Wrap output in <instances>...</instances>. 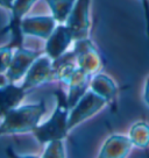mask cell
Listing matches in <instances>:
<instances>
[{"label":"cell","instance_id":"15","mask_svg":"<svg viewBox=\"0 0 149 158\" xmlns=\"http://www.w3.org/2000/svg\"><path fill=\"white\" fill-rule=\"evenodd\" d=\"M128 136L134 145L140 150L149 148V123L146 120H139L129 128Z\"/></svg>","mask_w":149,"mask_h":158},{"label":"cell","instance_id":"18","mask_svg":"<svg viewBox=\"0 0 149 158\" xmlns=\"http://www.w3.org/2000/svg\"><path fill=\"white\" fill-rule=\"evenodd\" d=\"M13 47L11 44L0 48V73H6L13 58Z\"/></svg>","mask_w":149,"mask_h":158},{"label":"cell","instance_id":"5","mask_svg":"<svg viewBox=\"0 0 149 158\" xmlns=\"http://www.w3.org/2000/svg\"><path fill=\"white\" fill-rule=\"evenodd\" d=\"M90 5L91 0H76L74 8L65 22L74 41L89 37L91 28Z\"/></svg>","mask_w":149,"mask_h":158},{"label":"cell","instance_id":"7","mask_svg":"<svg viewBox=\"0 0 149 158\" xmlns=\"http://www.w3.org/2000/svg\"><path fill=\"white\" fill-rule=\"evenodd\" d=\"M42 52L41 51H34V50L25 49L23 47L16 48L13 55V58L11 62V65L7 72L6 77L10 83H15L20 80L23 76H26L27 71L29 70L32 64L35 62V59L40 57Z\"/></svg>","mask_w":149,"mask_h":158},{"label":"cell","instance_id":"11","mask_svg":"<svg viewBox=\"0 0 149 158\" xmlns=\"http://www.w3.org/2000/svg\"><path fill=\"white\" fill-rule=\"evenodd\" d=\"M56 20L54 16H29L21 21L22 34L36 36L40 39H48L56 28Z\"/></svg>","mask_w":149,"mask_h":158},{"label":"cell","instance_id":"6","mask_svg":"<svg viewBox=\"0 0 149 158\" xmlns=\"http://www.w3.org/2000/svg\"><path fill=\"white\" fill-rule=\"evenodd\" d=\"M50 81H54L53 80V59L45 54L41 55L40 57L35 59V62L27 71L23 84L21 86L26 91H28Z\"/></svg>","mask_w":149,"mask_h":158},{"label":"cell","instance_id":"14","mask_svg":"<svg viewBox=\"0 0 149 158\" xmlns=\"http://www.w3.org/2000/svg\"><path fill=\"white\" fill-rule=\"evenodd\" d=\"M27 92L22 86H16L13 83L0 86V116H5L11 109L18 107Z\"/></svg>","mask_w":149,"mask_h":158},{"label":"cell","instance_id":"4","mask_svg":"<svg viewBox=\"0 0 149 158\" xmlns=\"http://www.w3.org/2000/svg\"><path fill=\"white\" fill-rule=\"evenodd\" d=\"M74 51L77 56V66L86 73L95 76L103 69V58L89 37L74 41Z\"/></svg>","mask_w":149,"mask_h":158},{"label":"cell","instance_id":"3","mask_svg":"<svg viewBox=\"0 0 149 158\" xmlns=\"http://www.w3.org/2000/svg\"><path fill=\"white\" fill-rule=\"evenodd\" d=\"M107 106L104 98L95 93L92 89H89L86 93L78 100V102L70 109L69 114V129L77 127L93 115L99 113L103 108Z\"/></svg>","mask_w":149,"mask_h":158},{"label":"cell","instance_id":"2","mask_svg":"<svg viewBox=\"0 0 149 158\" xmlns=\"http://www.w3.org/2000/svg\"><path fill=\"white\" fill-rule=\"evenodd\" d=\"M57 98L58 104L51 118L32 131L40 143H48L54 139H64L69 133V114L71 108L63 92H57Z\"/></svg>","mask_w":149,"mask_h":158},{"label":"cell","instance_id":"10","mask_svg":"<svg viewBox=\"0 0 149 158\" xmlns=\"http://www.w3.org/2000/svg\"><path fill=\"white\" fill-rule=\"evenodd\" d=\"M134 145L128 135L112 134L106 138L99 151L100 158H126Z\"/></svg>","mask_w":149,"mask_h":158},{"label":"cell","instance_id":"17","mask_svg":"<svg viewBox=\"0 0 149 158\" xmlns=\"http://www.w3.org/2000/svg\"><path fill=\"white\" fill-rule=\"evenodd\" d=\"M65 149L63 139H54L48 142V147L43 152L45 158H62L65 157Z\"/></svg>","mask_w":149,"mask_h":158},{"label":"cell","instance_id":"9","mask_svg":"<svg viewBox=\"0 0 149 158\" xmlns=\"http://www.w3.org/2000/svg\"><path fill=\"white\" fill-rule=\"evenodd\" d=\"M72 41H74V36L68 28V26L60 23V25L56 26L54 31L47 39L45 54L53 60H55L66 52V50H68Z\"/></svg>","mask_w":149,"mask_h":158},{"label":"cell","instance_id":"12","mask_svg":"<svg viewBox=\"0 0 149 158\" xmlns=\"http://www.w3.org/2000/svg\"><path fill=\"white\" fill-rule=\"evenodd\" d=\"M90 89H92L95 93L104 98L107 102V106H109L111 108H117V98H118L119 89L115 81L109 76L101 72L96 73L91 79Z\"/></svg>","mask_w":149,"mask_h":158},{"label":"cell","instance_id":"16","mask_svg":"<svg viewBox=\"0 0 149 158\" xmlns=\"http://www.w3.org/2000/svg\"><path fill=\"white\" fill-rule=\"evenodd\" d=\"M45 2L49 5L54 19L58 23H64L74 8L76 0H45Z\"/></svg>","mask_w":149,"mask_h":158},{"label":"cell","instance_id":"1","mask_svg":"<svg viewBox=\"0 0 149 158\" xmlns=\"http://www.w3.org/2000/svg\"><path fill=\"white\" fill-rule=\"evenodd\" d=\"M45 110L47 108L43 99L36 104L18 106L11 109L4 116V122L0 124V135L33 131L39 126Z\"/></svg>","mask_w":149,"mask_h":158},{"label":"cell","instance_id":"21","mask_svg":"<svg viewBox=\"0 0 149 158\" xmlns=\"http://www.w3.org/2000/svg\"><path fill=\"white\" fill-rule=\"evenodd\" d=\"M13 4H14V0H0V5L10 10L12 8V6H13Z\"/></svg>","mask_w":149,"mask_h":158},{"label":"cell","instance_id":"19","mask_svg":"<svg viewBox=\"0 0 149 158\" xmlns=\"http://www.w3.org/2000/svg\"><path fill=\"white\" fill-rule=\"evenodd\" d=\"M139 1L141 5V10H142V15H143L146 35L149 39V0H139Z\"/></svg>","mask_w":149,"mask_h":158},{"label":"cell","instance_id":"20","mask_svg":"<svg viewBox=\"0 0 149 158\" xmlns=\"http://www.w3.org/2000/svg\"><path fill=\"white\" fill-rule=\"evenodd\" d=\"M143 101L146 105L149 107V76L147 77L146 81H144V87H143Z\"/></svg>","mask_w":149,"mask_h":158},{"label":"cell","instance_id":"22","mask_svg":"<svg viewBox=\"0 0 149 158\" xmlns=\"http://www.w3.org/2000/svg\"><path fill=\"white\" fill-rule=\"evenodd\" d=\"M10 81H8V79L6 76H4L2 73H0V86H4V85L8 84Z\"/></svg>","mask_w":149,"mask_h":158},{"label":"cell","instance_id":"8","mask_svg":"<svg viewBox=\"0 0 149 158\" xmlns=\"http://www.w3.org/2000/svg\"><path fill=\"white\" fill-rule=\"evenodd\" d=\"M37 0H14V4L11 8L12 12V19L10 25L6 27L5 30H10L12 33V42L11 45L16 49L22 47L23 41V34L21 31V21L23 16L27 14V12L32 8Z\"/></svg>","mask_w":149,"mask_h":158},{"label":"cell","instance_id":"13","mask_svg":"<svg viewBox=\"0 0 149 158\" xmlns=\"http://www.w3.org/2000/svg\"><path fill=\"white\" fill-rule=\"evenodd\" d=\"M93 76L86 73L84 70L79 69L78 66L76 68L74 73L70 78L68 86H69V94H68V104L69 107L72 108L74 105L78 102L83 95L90 89V83Z\"/></svg>","mask_w":149,"mask_h":158}]
</instances>
